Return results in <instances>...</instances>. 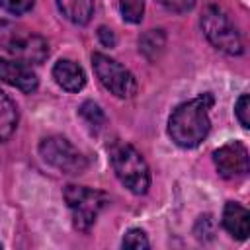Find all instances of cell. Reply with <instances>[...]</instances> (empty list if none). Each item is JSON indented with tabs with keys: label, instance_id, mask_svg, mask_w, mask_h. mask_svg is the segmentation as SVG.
<instances>
[{
	"label": "cell",
	"instance_id": "12",
	"mask_svg": "<svg viewBox=\"0 0 250 250\" xmlns=\"http://www.w3.org/2000/svg\"><path fill=\"white\" fill-rule=\"evenodd\" d=\"M57 6L62 16L76 25H86L94 12V0H57Z\"/></svg>",
	"mask_w": 250,
	"mask_h": 250
},
{
	"label": "cell",
	"instance_id": "7",
	"mask_svg": "<svg viewBox=\"0 0 250 250\" xmlns=\"http://www.w3.org/2000/svg\"><path fill=\"white\" fill-rule=\"evenodd\" d=\"M92 66H94V72H96L98 80L113 96L125 100V98H131L137 92L135 76L123 64H119L117 61H113V59H109L102 53H94L92 55Z\"/></svg>",
	"mask_w": 250,
	"mask_h": 250
},
{
	"label": "cell",
	"instance_id": "10",
	"mask_svg": "<svg viewBox=\"0 0 250 250\" xmlns=\"http://www.w3.org/2000/svg\"><path fill=\"white\" fill-rule=\"evenodd\" d=\"M53 78L66 92H78L86 84V74H84L82 66L74 61H70V59H61V61L55 62Z\"/></svg>",
	"mask_w": 250,
	"mask_h": 250
},
{
	"label": "cell",
	"instance_id": "20",
	"mask_svg": "<svg viewBox=\"0 0 250 250\" xmlns=\"http://www.w3.org/2000/svg\"><path fill=\"white\" fill-rule=\"evenodd\" d=\"M168 12H176V14H186L195 6V0H158Z\"/></svg>",
	"mask_w": 250,
	"mask_h": 250
},
{
	"label": "cell",
	"instance_id": "6",
	"mask_svg": "<svg viewBox=\"0 0 250 250\" xmlns=\"http://www.w3.org/2000/svg\"><path fill=\"white\" fill-rule=\"evenodd\" d=\"M39 154L41 158L53 166L55 170L62 172V174H82L88 168V158L64 137L53 135V137H45L39 143Z\"/></svg>",
	"mask_w": 250,
	"mask_h": 250
},
{
	"label": "cell",
	"instance_id": "5",
	"mask_svg": "<svg viewBox=\"0 0 250 250\" xmlns=\"http://www.w3.org/2000/svg\"><path fill=\"white\" fill-rule=\"evenodd\" d=\"M201 27L205 37L219 51L227 55H240L244 51L240 33L236 31L230 18L219 6H207V10L201 16Z\"/></svg>",
	"mask_w": 250,
	"mask_h": 250
},
{
	"label": "cell",
	"instance_id": "1",
	"mask_svg": "<svg viewBox=\"0 0 250 250\" xmlns=\"http://www.w3.org/2000/svg\"><path fill=\"white\" fill-rule=\"evenodd\" d=\"M213 105L211 94H199L197 98L180 104L168 119V135L182 148L197 146L209 133V109Z\"/></svg>",
	"mask_w": 250,
	"mask_h": 250
},
{
	"label": "cell",
	"instance_id": "16",
	"mask_svg": "<svg viewBox=\"0 0 250 250\" xmlns=\"http://www.w3.org/2000/svg\"><path fill=\"white\" fill-rule=\"evenodd\" d=\"M119 10L125 21L139 23L145 14V0H119Z\"/></svg>",
	"mask_w": 250,
	"mask_h": 250
},
{
	"label": "cell",
	"instance_id": "11",
	"mask_svg": "<svg viewBox=\"0 0 250 250\" xmlns=\"http://www.w3.org/2000/svg\"><path fill=\"white\" fill-rule=\"evenodd\" d=\"M223 227L234 238L244 240L248 236V229H250V213H248V209L242 207L240 203L229 201L225 205V209H223Z\"/></svg>",
	"mask_w": 250,
	"mask_h": 250
},
{
	"label": "cell",
	"instance_id": "17",
	"mask_svg": "<svg viewBox=\"0 0 250 250\" xmlns=\"http://www.w3.org/2000/svg\"><path fill=\"white\" fill-rule=\"evenodd\" d=\"M123 248H135V250H141V248H148V238L146 234L141 230V229H131L127 230V234L123 236V242H121Z\"/></svg>",
	"mask_w": 250,
	"mask_h": 250
},
{
	"label": "cell",
	"instance_id": "21",
	"mask_svg": "<svg viewBox=\"0 0 250 250\" xmlns=\"http://www.w3.org/2000/svg\"><path fill=\"white\" fill-rule=\"evenodd\" d=\"M98 39H100V43H102L104 47H115V35H113V31L107 29V27H100V29H98Z\"/></svg>",
	"mask_w": 250,
	"mask_h": 250
},
{
	"label": "cell",
	"instance_id": "13",
	"mask_svg": "<svg viewBox=\"0 0 250 250\" xmlns=\"http://www.w3.org/2000/svg\"><path fill=\"white\" fill-rule=\"evenodd\" d=\"M18 127V109L14 102L0 90V141L12 137Z\"/></svg>",
	"mask_w": 250,
	"mask_h": 250
},
{
	"label": "cell",
	"instance_id": "8",
	"mask_svg": "<svg viewBox=\"0 0 250 250\" xmlns=\"http://www.w3.org/2000/svg\"><path fill=\"white\" fill-rule=\"evenodd\" d=\"M213 160H215L219 174L227 180L242 178L248 172V150L238 141H232V143L219 146L213 152Z\"/></svg>",
	"mask_w": 250,
	"mask_h": 250
},
{
	"label": "cell",
	"instance_id": "2",
	"mask_svg": "<svg viewBox=\"0 0 250 250\" xmlns=\"http://www.w3.org/2000/svg\"><path fill=\"white\" fill-rule=\"evenodd\" d=\"M0 49L25 64H41L49 55V45L41 35L8 20H0Z\"/></svg>",
	"mask_w": 250,
	"mask_h": 250
},
{
	"label": "cell",
	"instance_id": "22",
	"mask_svg": "<svg viewBox=\"0 0 250 250\" xmlns=\"http://www.w3.org/2000/svg\"><path fill=\"white\" fill-rule=\"evenodd\" d=\"M0 248H2V244H0Z\"/></svg>",
	"mask_w": 250,
	"mask_h": 250
},
{
	"label": "cell",
	"instance_id": "14",
	"mask_svg": "<svg viewBox=\"0 0 250 250\" xmlns=\"http://www.w3.org/2000/svg\"><path fill=\"white\" fill-rule=\"evenodd\" d=\"M164 45H166V35L162 29H148L139 39V49L148 61H156L164 51Z\"/></svg>",
	"mask_w": 250,
	"mask_h": 250
},
{
	"label": "cell",
	"instance_id": "3",
	"mask_svg": "<svg viewBox=\"0 0 250 250\" xmlns=\"http://www.w3.org/2000/svg\"><path fill=\"white\" fill-rule=\"evenodd\" d=\"M109 160L119 182L133 193L143 195L150 186V172L135 146L127 143H113L109 148Z\"/></svg>",
	"mask_w": 250,
	"mask_h": 250
},
{
	"label": "cell",
	"instance_id": "4",
	"mask_svg": "<svg viewBox=\"0 0 250 250\" xmlns=\"http://www.w3.org/2000/svg\"><path fill=\"white\" fill-rule=\"evenodd\" d=\"M64 201L72 213V223L78 230H88L96 223L100 211L109 203L104 191L74 184L64 188Z\"/></svg>",
	"mask_w": 250,
	"mask_h": 250
},
{
	"label": "cell",
	"instance_id": "15",
	"mask_svg": "<svg viewBox=\"0 0 250 250\" xmlns=\"http://www.w3.org/2000/svg\"><path fill=\"white\" fill-rule=\"evenodd\" d=\"M78 113H80L82 121L88 125V129H90L92 133H100V131L104 129V125H105V113L102 111V107H100L98 104H94V102H84V104L80 105Z\"/></svg>",
	"mask_w": 250,
	"mask_h": 250
},
{
	"label": "cell",
	"instance_id": "9",
	"mask_svg": "<svg viewBox=\"0 0 250 250\" xmlns=\"http://www.w3.org/2000/svg\"><path fill=\"white\" fill-rule=\"evenodd\" d=\"M0 80L25 92L31 94L37 90L39 80L35 76V72L25 64V62H18V61H8V59H0Z\"/></svg>",
	"mask_w": 250,
	"mask_h": 250
},
{
	"label": "cell",
	"instance_id": "19",
	"mask_svg": "<svg viewBox=\"0 0 250 250\" xmlns=\"http://www.w3.org/2000/svg\"><path fill=\"white\" fill-rule=\"evenodd\" d=\"M35 4V0H0V6L14 14V16H20V14H25L27 10H31Z\"/></svg>",
	"mask_w": 250,
	"mask_h": 250
},
{
	"label": "cell",
	"instance_id": "18",
	"mask_svg": "<svg viewBox=\"0 0 250 250\" xmlns=\"http://www.w3.org/2000/svg\"><path fill=\"white\" fill-rule=\"evenodd\" d=\"M234 111H236V117H238L240 125L244 129H248L250 127V98H248V94H242L238 98V102L234 105Z\"/></svg>",
	"mask_w": 250,
	"mask_h": 250
}]
</instances>
